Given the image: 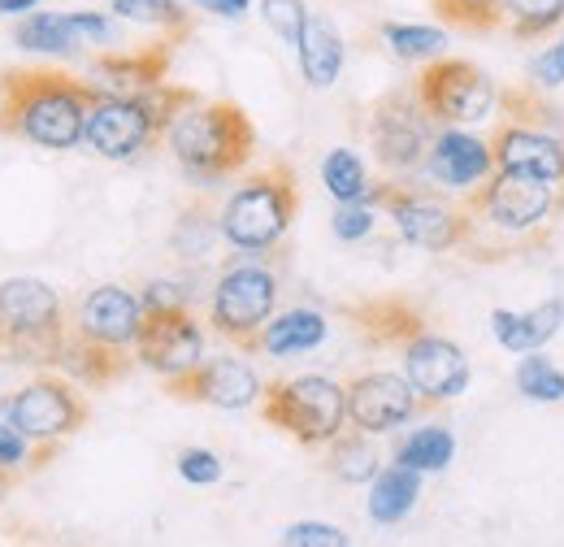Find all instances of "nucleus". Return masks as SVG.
I'll return each mask as SVG.
<instances>
[{
    "label": "nucleus",
    "mask_w": 564,
    "mask_h": 547,
    "mask_svg": "<svg viewBox=\"0 0 564 547\" xmlns=\"http://www.w3.org/2000/svg\"><path fill=\"white\" fill-rule=\"evenodd\" d=\"M465 244L460 253L478 266H499L517 261L530 253H543L564 222V187L517 174V170H495L487 183L465 192Z\"/></svg>",
    "instance_id": "1"
},
{
    "label": "nucleus",
    "mask_w": 564,
    "mask_h": 547,
    "mask_svg": "<svg viewBox=\"0 0 564 547\" xmlns=\"http://www.w3.org/2000/svg\"><path fill=\"white\" fill-rule=\"evenodd\" d=\"M96 83L62 69H4L0 74V131L48 152H70L87 136Z\"/></svg>",
    "instance_id": "2"
},
{
    "label": "nucleus",
    "mask_w": 564,
    "mask_h": 547,
    "mask_svg": "<svg viewBox=\"0 0 564 547\" xmlns=\"http://www.w3.org/2000/svg\"><path fill=\"white\" fill-rule=\"evenodd\" d=\"M165 148L196 183H221L239 174L257 152V127L235 100H192L165 131Z\"/></svg>",
    "instance_id": "3"
},
{
    "label": "nucleus",
    "mask_w": 564,
    "mask_h": 547,
    "mask_svg": "<svg viewBox=\"0 0 564 547\" xmlns=\"http://www.w3.org/2000/svg\"><path fill=\"white\" fill-rule=\"evenodd\" d=\"M499 109L503 118L491 131L495 165L564 187V114L543 96V87L539 83L503 87Z\"/></svg>",
    "instance_id": "4"
},
{
    "label": "nucleus",
    "mask_w": 564,
    "mask_h": 547,
    "mask_svg": "<svg viewBox=\"0 0 564 547\" xmlns=\"http://www.w3.org/2000/svg\"><path fill=\"white\" fill-rule=\"evenodd\" d=\"M300 213V183H295V170L286 161H270L265 170L248 174L230 201L221 205V217H217V235L239 248V253H274L291 222Z\"/></svg>",
    "instance_id": "5"
},
{
    "label": "nucleus",
    "mask_w": 564,
    "mask_h": 547,
    "mask_svg": "<svg viewBox=\"0 0 564 547\" xmlns=\"http://www.w3.org/2000/svg\"><path fill=\"white\" fill-rule=\"evenodd\" d=\"M100 92V87H96ZM196 100V92L187 87H174V83H161L156 92L148 96H109L100 92L91 114H87V136L83 143L109 161H131L140 157L143 148L161 143L170 122Z\"/></svg>",
    "instance_id": "6"
},
{
    "label": "nucleus",
    "mask_w": 564,
    "mask_h": 547,
    "mask_svg": "<svg viewBox=\"0 0 564 547\" xmlns=\"http://www.w3.org/2000/svg\"><path fill=\"white\" fill-rule=\"evenodd\" d=\"M66 331L62 296L44 278L0 282V356H13L18 365H57Z\"/></svg>",
    "instance_id": "7"
},
{
    "label": "nucleus",
    "mask_w": 564,
    "mask_h": 547,
    "mask_svg": "<svg viewBox=\"0 0 564 547\" xmlns=\"http://www.w3.org/2000/svg\"><path fill=\"white\" fill-rule=\"evenodd\" d=\"M261 421L291 435L300 448H326L348 426V383L300 374V378H274L261 392Z\"/></svg>",
    "instance_id": "8"
},
{
    "label": "nucleus",
    "mask_w": 564,
    "mask_h": 547,
    "mask_svg": "<svg viewBox=\"0 0 564 547\" xmlns=\"http://www.w3.org/2000/svg\"><path fill=\"white\" fill-rule=\"evenodd\" d=\"M279 309V274L265 261L226 266L209 300V326L239 352H261V331Z\"/></svg>",
    "instance_id": "9"
},
{
    "label": "nucleus",
    "mask_w": 564,
    "mask_h": 547,
    "mask_svg": "<svg viewBox=\"0 0 564 547\" xmlns=\"http://www.w3.org/2000/svg\"><path fill=\"white\" fill-rule=\"evenodd\" d=\"M365 201L373 208H387L400 239L413 244V248H425V253H460L465 244V230H469V217L465 208L434 196L430 187H417V183H369Z\"/></svg>",
    "instance_id": "10"
},
{
    "label": "nucleus",
    "mask_w": 564,
    "mask_h": 547,
    "mask_svg": "<svg viewBox=\"0 0 564 547\" xmlns=\"http://www.w3.org/2000/svg\"><path fill=\"white\" fill-rule=\"evenodd\" d=\"M369 152L391 174H413L425 165V152L434 143V118L425 114L417 87L413 92H387L369 105Z\"/></svg>",
    "instance_id": "11"
},
{
    "label": "nucleus",
    "mask_w": 564,
    "mask_h": 547,
    "mask_svg": "<svg viewBox=\"0 0 564 547\" xmlns=\"http://www.w3.org/2000/svg\"><path fill=\"white\" fill-rule=\"evenodd\" d=\"M417 96H422L425 114L443 127H474L482 118H491L499 105L491 74L465 57H430L417 74Z\"/></svg>",
    "instance_id": "12"
},
{
    "label": "nucleus",
    "mask_w": 564,
    "mask_h": 547,
    "mask_svg": "<svg viewBox=\"0 0 564 547\" xmlns=\"http://www.w3.org/2000/svg\"><path fill=\"white\" fill-rule=\"evenodd\" d=\"M0 417L13 421L31 443H66L70 435H78L91 417V405L78 396V387L57 378V374H44V378H31L26 387H18L4 405Z\"/></svg>",
    "instance_id": "13"
},
{
    "label": "nucleus",
    "mask_w": 564,
    "mask_h": 547,
    "mask_svg": "<svg viewBox=\"0 0 564 547\" xmlns=\"http://www.w3.org/2000/svg\"><path fill=\"white\" fill-rule=\"evenodd\" d=\"M135 356L165 383L174 374H187L205 361V331L192 313V304H165V309H143Z\"/></svg>",
    "instance_id": "14"
},
{
    "label": "nucleus",
    "mask_w": 564,
    "mask_h": 547,
    "mask_svg": "<svg viewBox=\"0 0 564 547\" xmlns=\"http://www.w3.org/2000/svg\"><path fill=\"white\" fill-rule=\"evenodd\" d=\"M430 405L422 400V392L409 383V374H356L348 383V421L369 430V435H387L404 421H413L417 412H425Z\"/></svg>",
    "instance_id": "15"
},
{
    "label": "nucleus",
    "mask_w": 564,
    "mask_h": 547,
    "mask_svg": "<svg viewBox=\"0 0 564 547\" xmlns=\"http://www.w3.org/2000/svg\"><path fill=\"white\" fill-rule=\"evenodd\" d=\"M400 356H404L409 383L422 392V400L430 409L465 396V387H469V356L447 340V335H438V331L425 326L422 335H413V340L400 347Z\"/></svg>",
    "instance_id": "16"
},
{
    "label": "nucleus",
    "mask_w": 564,
    "mask_h": 547,
    "mask_svg": "<svg viewBox=\"0 0 564 547\" xmlns=\"http://www.w3.org/2000/svg\"><path fill=\"white\" fill-rule=\"evenodd\" d=\"M261 392L265 387L252 374V365H243L235 356H213L187 374L165 378V396H174L183 405H213V409H248L261 400Z\"/></svg>",
    "instance_id": "17"
},
{
    "label": "nucleus",
    "mask_w": 564,
    "mask_h": 547,
    "mask_svg": "<svg viewBox=\"0 0 564 547\" xmlns=\"http://www.w3.org/2000/svg\"><path fill=\"white\" fill-rule=\"evenodd\" d=\"M140 322H143L140 296L127 291V287H118V282H100V287H91V291L78 300L70 331H78L83 340H91V343L118 347V352H135Z\"/></svg>",
    "instance_id": "18"
},
{
    "label": "nucleus",
    "mask_w": 564,
    "mask_h": 547,
    "mask_svg": "<svg viewBox=\"0 0 564 547\" xmlns=\"http://www.w3.org/2000/svg\"><path fill=\"white\" fill-rule=\"evenodd\" d=\"M425 170L438 187H456V192H469L478 183H487L495 170V152L491 139L465 136V131H443L434 136L430 152H425Z\"/></svg>",
    "instance_id": "19"
},
{
    "label": "nucleus",
    "mask_w": 564,
    "mask_h": 547,
    "mask_svg": "<svg viewBox=\"0 0 564 547\" xmlns=\"http://www.w3.org/2000/svg\"><path fill=\"white\" fill-rule=\"evenodd\" d=\"M170 62H174V44L161 40L152 49H140V53H105L91 62V83L109 96H148L165 83L170 74Z\"/></svg>",
    "instance_id": "20"
},
{
    "label": "nucleus",
    "mask_w": 564,
    "mask_h": 547,
    "mask_svg": "<svg viewBox=\"0 0 564 547\" xmlns=\"http://www.w3.org/2000/svg\"><path fill=\"white\" fill-rule=\"evenodd\" d=\"M344 313L352 318L356 331L373 343V347H395V352L430 326V318H425L413 300H404V296H382V300L348 304Z\"/></svg>",
    "instance_id": "21"
},
{
    "label": "nucleus",
    "mask_w": 564,
    "mask_h": 547,
    "mask_svg": "<svg viewBox=\"0 0 564 547\" xmlns=\"http://www.w3.org/2000/svg\"><path fill=\"white\" fill-rule=\"evenodd\" d=\"M295 57H300V74H304L308 87H317V92L335 87L339 74H344V35H339V26L330 18H322V13H308V22L300 31V44H295Z\"/></svg>",
    "instance_id": "22"
},
{
    "label": "nucleus",
    "mask_w": 564,
    "mask_h": 547,
    "mask_svg": "<svg viewBox=\"0 0 564 547\" xmlns=\"http://www.w3.org/2000/svg\"><path fill=\"white\" fill-rule=\"evenodd\" d=\"M564 326V296H547L539 309L530 313H508V309H495L491 313V331L495 340L503 343L508 352H539L561 335Z\"/></svg>",
    "instance_id": "23"
},
{
    "label": "nucleus",
    "mask_w": 564,
    "mask_h": 547,
    "mask_svg": "<svg viewBox=\"0 0 564 547\" xmlns=\"http://www.w3.org/2000/svg\"><path fill=\"white\" fill-rule=\"evenodd\" d=\"M57 369L78 378L83 387H109V383H118V378L131 369V352H118V347L83 340L78 331H66Z\"/></svg>",
    "instance_id": "24"
},
{
    "label": "nucleus",
    "mask_w": 564,
    "mask_h": 547,
    "mask_svg": "<svg viewBox=\"0 0 564 547\" xmlns=\"http://www.w3.org/2000/svg\"><path fill=\"white\" fill-rule=\"evenodd\" d=\"M422 495V474L409 470V465H391V470H378V479L369 486V517L378 526H395L413 513Z\"/></svg>",
    "instance_id": "25"
},
{
    "label": "nucleus",
    "mask_w": 564,
    "mask_h": 547,
    "mask_svg": "<svg viewBox=\"0 0 564 547\" xmlns=\"http://www.w3.org/2000/svg\"><path fill=\"white\" fill-rule=\"evenodd\" d=\"M326 318L317 309H286L279 318H270V326L261 331V352L270 356H295V352H308L326 340Z\"/></svg>",
    "instance_id": "26"
},
{
    "label": "nucleus",
    "mask_w": 564,
    "mask_h": 547,
    "mask_svg": "<svg viewBox=\"0 0 564 547\" xmlns=\"http://www.w3.org/2000/svg\"><path fill=\"white\" fill-rule=\"evenodd\" d=\"M113 13L127 18V22L161 31V40H170V44H183L196 31V22H192L183 0H113Z\"/></svg>",
    "instance_id": "27"
},
{
    "label": "nucleus",
    "mask_w": 564,
    "mask_h": 547,
    "mask_svg": "<svg viewBox=\"0 0 564 547\" xmlns=\"http://www.w3.org/2000/svg\"><path fill=\"white\" fill-rule=\"evenodd\" d=\"M326 448H330V452H326V470L339 482L360 486V482L378 479V452H373V443H369V430H360V426H356V430H344V435H335Z\"/></svg>",
    "instance_id": "28"
},
{
    "label": "nucleus",
    "mask_w": 564,
    "mask_h": 547,
    "mask_svg": "<svg viewBox=\"0 0 564 547\" xmlns=\"http://www.w3.org/2000/svg\"><path fill=\"white\" fill-rule=\"evenodd\" d=\"M18 49L26 53H74L83 40L74 31L70 13H26L13 31Z\"/></svg>",
    "instance_id": "29"
},
{
    "label": "nucleus",
    "mask_w": 564,
    "mask_h": 547,
    "mask_svg": "<svg viewBox=\"0 0 564 547\" xmlns=\"http://www.w3.org/2000/svg\"><path fill=\"white\" fill-rule=\"evenodd\" d=\"M456 457V439L447 426H425L413 430L400 448H395V465H409L417 474H434V470H447Z\"/></svg>",
    "instance_id": "30"
},
{
    "label": "nucleus",
    "mask_w": 564,
    "mask_h": 547,
    "mask_svg": "<svg viewBox=\"0 0 564 547\" xmlns=\"http://www.w3.org/2000/svg\"><path fill=\"white\" fill-rule=\"evenodd\" d=\"M434 13L456 26V31H474V35H491L508 26V0H430Z\"/></svg>",
    "instance_id": "31"
},
{
    "label": "nucleus",
    "mask_w": 564,
    "mask_h": 547,
    "mask_svg": "<svg viewBox=\"0 0 564 547\" xmlns=\"http://www.w3.org/2000/svg\"><path fill=\"white\" fill-rule=\"evenodd\" d=\"M322 183H326V192H330L339 205H348V201H365V192H369L365 161L356 157L352 148H335V152L322 161Z\"/></svg>",
    "instance_id": "32"
},
{
    "label": "nucleus",
    "mask_w": 564,
    "mask_h": 547,
    "mask_svg": "<svg viewBox=\"0 0 564 547\" xmlns=\"http://www.w3.org/2000/svg\"><path fill=\"white\" fill-rule=\"evenodd\" d=\"M564 22V0H508V35L543 40Z\"/></svg>",
    "instance_id": "33"
},
{
    "label": "nucleus",
    "mask_w": 564,
    "mask_h": 547,
    "mask_svg": "<svg viewBox=\"0 0 564 547\" xmlns=\"http://www.w3.org/2000/svg\"><path fill=\"white\" fill-rule=\"evenodd\" d=\"M57 448H62V443H35V448H31V439H26L13 421L0 417V470H9V474L22 479V474L48 465V461L57 457Z\"/></svg>",
    "instance_id": "34"
},
{
    "label": "nucleus",
    "mask_w": 564,
    "mask_h": 547,
    "mask_svg": "<svg viewBox=\"0 0 564 547\" xmlns=\"http://www.w3.org/2000/svg\"><path fill=\"white\" fill-rule=\"evenodd\" d=\"M517 392L525 400H539V405L564 400V374L556 369V361L543 356V347L539 352H525V361L517 365Z\"/></svg>",
    "instance_id": "35"
},
{
    "label": "nucleus",
    "mask_w": 564,
    "mask_h": 547,
    "mask_svg": "<svg viewBox=\"0 0 564 547\" xmlns=\"http://www.w3.org/2000/svg\"><path fill=\"white\" fill-rule=\"evenodd\" d=\"M382 40L404 62H430L447 49V35L438 26H409V22H382Z\"/></svg>",
    "instance_id": "36"
},
{
    "label": "nucleus",
    "mask_w": 564,
    "mask_h": 547,
    "mask_svg": "<svg viewBox=\"0 0 564 547\" xmlns=\"http://www.w3.org/2000/svg\"><path fill=\"white\" fill-rule=\"evenodd\" d=\"M261 18H265V26L279 35L282 44H300V31H304V22H308V9H304V0H261Z\"/></svg>",
    "instance_id": "37"
},
{
    "label": "nucleus",
    "mask_w": 564,
    "mask_h": 547,
    "mask_svg": "<svg viewBox=\"0 0 564 547\" xmlns=\"http://www.w3.org/2000/svg\"><path fill=\"white\" fill-rule=\"evenodd\" d=\"M330 230H335V239H344V244L365 239V235L373 230V205H369V201H348V205H339L335 208Z\"/></svg>",
    "instance_id": "38"
},
{
    "label": "nucleus",
    "mask_w": 564,
    "mask_h": 547,
    "mask_svg": "<svg viewBox=\"0 0 564 547\" xmlns=\"http://www.w3.org/2000/svg\"><path fill=\"white\" fill-rule=\"evenodd\" d=\"M282 544L286 547H348L352 539L339 530V526H322V522H295L282 530Z\"/></svg>",
    "instance_id": "39"
},
{
    "label": "nucleus",
    "mask_w": 564,
    "mask_h": 547,
    "mask_svg": "<svg viewBox=\"0 0 564 547\" xmlns=\"http://www.w3.org/2000/svg\"><path fill=\"white\" fill-rule=\"evenodd\" d=\"M178 474L196 486H213L221 482V457H213L209 448H183L178 452Z\"/></svg>",
    "instance_id": "40"
},
{
    "label": "nucleus",
    "mask_w": 564,
    "mask_h": 547,
    "mask_svg": "<svg viewBox=\"0 0 564 547\" xmlns=\"http://www.w3.org/2000/svg\"><path fill=\"white\" fill-rule=\"evenodd\" d=\"M70 22L83 44H109L113 40V22L105 13H70Z\"/></svg>",
    "instance_id": "41"
},
{
    "label": "nucleus",
    "mask_w": 564,
    "mask_h": 547,
    "mask_svg": "<svg viewBox=\"0 0 564 547\" xmlns=\"http://www.w3.org/2000/svg\"><path fill=\"white\" fill-rule=\"evenodd\" d=\"M534 83H539V87H556V83H564V40L561 44H552V49H543V57L534 62Z\"/></svg>",
    "instance_id": "42"
},
{
    "label": "nucleus",
    "mask_w": 564,
    "mask_h": 547,
    "mask_svg": "<svg viewBox=\"0 0 564 547\" xmlns=\"http://www.w3.org/2000/svg\"><path fill=\"white\" fill-rule=\"evenodd\" d=\"M143 309H165V304H192V296L178 282H148L143 287Z\"/></svg>",
    "instance_id": "43"
},
{
    "label": "nucleus",
    "mask_w": 564,
    "mask_h": 547,
    "mask_svg": "<svg viewBox=\"0 0 564 547\" xmlns=\"http://www.w3.org/2000/svg\"><path fill=\"white\" fill-rule=\"evenodd\" d=\"M196 9L217 13V18H243L248 13V0H196Z\"/></svg>",
    "instance_id": "44"
},
{
    "label": "nucleus",
    "mask_w": 564,
    "mask_h": 547,
    "mask_svg": "<svg viewBox=\"0 0 564 547\" xmlns=\"http://www.w3.org/2000/svg\"><path fill=\"white\" fill-rule=\"evenodd\" d=\"M40 0H0V13H31Z\"/></svg>",
    "instance_id": "45"
},
{
    "label": "nucleus",
    "mask_w": 564,
    "mask_h": 547,
    "mask_svg": "<svg viewBox=\"0 0 564 547\" xmlns=\"http://www.w3.org/2000/svg\"><path fill=\"white\" fill-rule=\"evenodd\" d=\"M13 482H18V474H9V470H0V500L9 495V486H13Z\"/></svg>",
    "instance_id": "46"
}]
</instances>
